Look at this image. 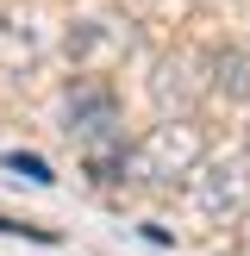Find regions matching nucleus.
<instances>
[{"label": "nucleus", "instance_id": "nucleus-5", "mask_svg": "<svg viewBox=\"0 0 250 256\" xmlns=\"http://www.w3.org/2000/svg\"><path fill=\"white\" fill-rule=\"evenodd\" d=\"M6 169H12V175H32V182H50V169H44L38 156H6Z\"/></svg>", "mask_w": 250, "mask_h": 256}, {"label": "nucleus", "instance_id": "nucleus-3", "mask_svg": "<svg viewBox=\"0 0 250 256\" xmlns=\"http://www.w3.org/2000/svg\"><path fill=\"white\" fill-rule=\"evenodd\" d=\"M69 132L82 138V150L119 144V100H112V88H75L69 94Z\"/></svg>", "mask_w": 250, "mask_h": 256}, {"label": "nucleus", "instance_id": "nucleus-4", "mask_svg": "<svg viewBox=\"0 0 250 256\" xmlns=\"http://www.w3.org/2000/svg\"><path fill=\"white\" fill-rule=\"evenodd\" d=\"M212 88H219L225 100H244L250 94V62L238 56V50H219V56H212Z\"/></svg>", "mask_w": 250, "mask_h": 256}, {"label": "nucleus", "instance_id": "nucleus-2", "mask_svg": "<svg viewBox=\"0 0 250 256\" xmlns=\"http://www.w3.org/2000/svg\"><path fill=\"white\" fill-rule=\"evenodd\" d=\"M188 194H194V206L206 212V219H232V212L250 206V175L238 169V162H200V169L188 175Z\"/></svg>", "mask_w": 250, "mask_h": 256}, {"label": "nucleus", "instance_id": "nucleus-6", "mask_svg": "<svg viewBox=\"0 0 250 256\" xmlns=\"http://www.w3.org/2000/svg\"><path fill=\"white\" fill-rule=\"evenodd\" d=\"M244 150H250V125H244Z\"/></svg>", "mask_w": 250, "mask_h": 256}, {"label": "nucleus", "instance_id": "nucleus-1", "mask_svg": "<svg viewBox=\"0 0 250 256\" xmlns=\"http://www.w3.org/2000/svg\"><path fill=\"white\" fill-rule=\"evenodd\" d=\"M200 162H206V144H200V132L188 119L156 125V132L132 150V175H144V182H175V175H194Z\"/></svg>", "mask_w": 250, "mask_h": 256}]
</instances>
